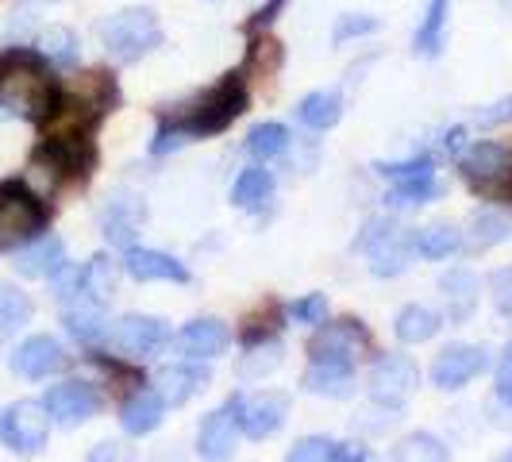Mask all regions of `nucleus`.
Returning a JSON list of instances; mask_svg holds the SVG:
<instances>
[{"instance_id": "f257e3e1", "label": "nucleus", "mask_w": 512, "mask_h": 462, "mask_svg": "<svg viewBox=\"0 0 512 462\" xmlns=\"http://www.w3.org/2000/svg\"><path fill=\"white\" fill-rule=\"evenodd\" d=\"M43 62H47L43 54L31 51H8L0 58V97L8 112L27 116V120H51L62 93Z\"/></svg>"}, {"instance_id": "f03ea898", "label": "nucleus", "mask_w": 512, "mask_h": 462, "mask_svg": "<svg viewBox=\"0 0 512 462\" xmlns=\"http://www.w3.org/2000/svg\"><path fill=\"white\" fill-rule=\"evenodd\" d=\"M247 108V89L243 77L228 74L216 89H208L201 101L193 104L185 116H178L170 128H178L185 139H201V135H220L235 124V116H243Z\"/></svg>"}, {"instance_id": "7ed1b4c3", "label": "nucleus", "mask_w": 512, "mask_h": 462, "mask_svg": "<svg viewBox=\"0 0 512 462\" xmlns=\"http://www.w3.org/2000/svg\"><path fill=\"white\" fill-rule=\"evenodd\" d=\"M47 220L51 212L35 189H27L24 181L0 185V251H16L31 239H39Z\"/></svg>"}, {"instance_id": "20e7f679", "label": "nucleus", "mask_w": 512, "mask_h": 462, "mask_svg": "<svg viewBox=\"0 0 512 462\" xmlns=\"http://www.w3.org/2000/svg\"><path fill=\"white\" fill-rule=\"evenodd\" d=\"M97 31H101L104 51L112 54L116 62H135V58H143V54L162 43V27H158L154 12H147V8H124V12L108 16Z\"/></svg>"}, {"instance_id": "39448f33", "label": "nucleus", "mask_w": 512, "mask_h": 462, "mask_svg": "<svg viewBox=\"0 0 512 462\" xmlns=\"http://www.w3.org/2000/svg\"><path fill=\"white\" fill-rule=\"evenodd\" d=\"M355 251L370 255V274L374 278H397V274L409 270L412 235L405 228H397L389 216H374V220H366L362 235L355 239Z\"/></svg>"}, {"instance_id": "423d86ee", "label": "nucleus", "mask_w": 512, "mask_h": 462, "mask_svg": "<svg viewBox=\"0 0 512 462\" xmlns=\"http://www.w3.org/2000/svg\"><path fill=\"white\" fill-rule=\"evenodd\" d=\"M370 397H374V405H382V409H405L412 397H416V389H420V366L409 359V355H382V359L374 362V370H370Z\"/></svg>"}, {"instance_id": "0eeeda50", "label": "nucleus", "mask_w": 512, "mask_h": 462, "mask_svg": "<svg viewBox=\"0 0 512 462\" xmlns=\"http://www.w3.org/2000/svg\"><path fill=\"white\" fill-rule=\"evenodd\" d=\"M51 436V412L43 401H16L0 416V439L16 455H39Z\"/></svg>"}, {"instance_id": "6e6552de", "label": "nucleus", "mask_w": 512, "mask_h": 462, "mask_svg": "<svg viewBox=\"0 0 512 462\" xmlns=\"http://www.w3.org/2000/svg\"><path fill=\"white\" fill-rule=\"evenodd\" d=\"M228 401L235 409V420H239V432L247 439H255V443L278 436L285 416H289V393H278V389H266V393H255V397L231 393Z\"/></svg>"}, {"instance_id": "1a4fd4ad", "label": "nucleus", "mask_w": 512, "mask_h": 462, "mask_svg": "<svg viewBox=\"0 0 512 462\" xmlns=\"http://www.w3.org/2000/svg\"><path fill=\"white\" fill-rule=\"evenodd\" d=\"M120 355H128V359H151L158 355L166 343H170V324L166 320H158V316H143V312H128V316H120L108 335H104Z\"/></svg>"}, {"instance_id": "9d476101", "label": "nucleus", "mask_w": 512, "mask_h": 462, "mask_svg": "<svg viewBox=\"0 0 512 462\" xmlns=\"http://www.w3.org/2000/svg\"><path fill=\"white\" fill-rule=\"evenodd\" d=\"M359 351H374V339L351 316L335 320V324H320V332L312 335V343H308L312 362H351L355 366Z\"/></svg>"}, {"instance_id": "9b49d317", "label": "nucleus", "mask_w": 512, "mask_h": 462, "mask_svg": "<svg viewBox=\"0 0 512 462\" xmlns=\"http://www.w3.org/2000/svg\"><path fill=\"white\" fill-rule=\"evenodd\" d=\"M489 366V351L478 343H451L443 347L432 362V382L443 393H455L462 385H470Z\"/></svg>"}, {"instance_id": "f8f14e48", "label": "nucleus", "mask_w": 512, "mask_h": 462, "mask_svg": "<svg viewBox=\"0 0 512 462\" xmlns=\"http://www.w3.org/2000/svg\"><path fill=\"white\" fill-rule=\"evenodd\" d=\"M43 405H47L54 424L77 428V424H85V420H93V416L101 412L104 397H101V389L89 382H62V385H51V389H47Z\"/></svg>"}, {"instance_id": "ddd939ff", "label": "nucleus", "mask_w": 512, "mask_h": 462, "mask_svg": "<svg viewBox=\"0 0 512 462\" xmlns=\"http://www.w3.org/2000/svg\"><path fill=\"white\" fill-rule=\"evenodd\" d=\"M66 366H70V355L54 335H31L12 351V370L27 382H43L51 374H62Z\"/></svg>"}, {"instance_id": "4468645a", "label": "nucleus", "mask_w": 512, "mask_h": 462, "mask_svg": "<svg viewBox=\"0 0 512 462\" xmlns=\"http://www.w3.org/2000/svg\"><path fill=\"white\" fill-rule=\"evenodd\" d=\"M143 220H147V205H143L139 197H131V193H112L101 212L104 239H108L112 247H124V251H128V247H135V231H139Z\"/></svg>"}, {"instance_id": "2eb2a0df", "label": "nucleus", "mask_w": 512, "mask_h": 462, "mask_svg": "<svg viewBox=\"0 0 512 462\" xmlns=\"http://www.w3.org/2000/svg\"><path fill=\"white\" fill-rule=\"evenodd\" d=\"M208 382H212V370L201 359H193V362L162 366L158 378H154V389L162 393L166 405H185L189 397H197L201 389H208Z\"/></svg>"}, {"instance_id": "dca6fc26", "label": "nucleus", "mask_w": 512, "mask_h": 462, "mask_svg": "<svg viewBox=\"0 0 512 462\" xmlns=\"http://www.w3.org/2000/svg\"><path fill=\"white\" fill-rule=\"evenodd\" d=\"M235 428H239V420H235L231 401L224 409L208 412L201 420V432H197V455L205 462H231V455H235Z\"/></svg>"}, {"instance_id": "f3484780", "label": "nucleus", "mask_w": 512, "mask_h": 462, "mask_svg": "<svg viewBox=\"0 0 512 462\" xmlns=\"http://www.w3.org/2000/svg\"><path fill=\"white\" fill-rule=\"evenodd\" d=\"M62 324H66V332L74 335L81 347H97L108 335L104 305L93 301V297H85V293H74L70 301H62Z\"/></svg>"}, {"instance_id": "a211bd4d", "label": "nucleus", "mask_w": 512, "mask_h": 462, "mask_svg": "<svg viewBox=\"0 0 512 462\" xmlns=\"http://www.w3.org/2000/svg\"><path fill=\"white\" fill-rule=\"evenodd\" d=\"M178 343L189 359H216L231 347V328L216 316H197L178 332Z\"/></svg>"}, {"instance_id": "6ab92c4d", "label": "nucleus", "mask_w": 512, "mask_h": 462, "mask_svg": "<svg viewBox=\"0 0 512 462\" xmlns=\"http://www.w3.org/2000/svg\"><path fill=\"white\" fill-rule=\"evenodd\" d=\"M124 270H128L135 282H174V285L189 282V270L181 266L178 258L166 255V251H151V247H128Z\"/></svg>"}, {"instance_id": "aec40b11", "label": "nucleus", "mask_w": 512, "mask_h": 462, "mask_svg": "<svg viewBox=\"0 0 512 462\" xmlns=\"http://www.w3.org/2000/svg\"><path fill=\"white\" fill-rule=\"evenodd\" d=\"M66 266V247H62V239L58 235H39V239H31L20 247V255H16V274L20 278H54L58 270Z\"/></svg>"}, {"instance_id": "412c9836", "label": "nucleus", "mask_w": 512, "mask_h": 462, "mask_svg": "<svg viewBox=\"0 0 512 462\" xmlns=\"http://www.w3.org/2000/svg\"><path fill=\"white\" fill-rule=\"evenodd\" d=\"M462 174L474 185H493L497 178H505L512 170V151L501 143H474L466 147V154L459 158Z\"/></svg>"}, {"instance_id": "4be33fe9", "label": "nucleus", "mask_w": 512, "mask_h": 462, "mask_svg": "<svg viewBox=\"0 0 512 462\" xmlns=\"http://www.w3.org/2000/svg\"><path fill=\"white\" fill-rule=\"evenodd\" d=\"M305 389L312 397L343 401V397L355 393V366L351 362H308Z\"/></svg>"}, {"instance_id": "5701e85b", "label": "nucleus", "mask_w": 512, "mask_h": 462, "mask_svg": "<svg viewBox=\"0 0 512 462\" xmlns=\"http://www.w3.org/2000/svg\"><path fill=\"white\" fill-rule=\"evenodd\" d=\"M166 416V401L158 389H135L128 401L120 405V424L128 436H151Z\"/></svg>"}, {"instance_id": "b1692460", "label": "nucleus", "mask_w": 512, "mask_h": 462, "mask_svg": "<svg viewBox=\"0 0 512 462\" xmlns=\"http://www.w3.org/2000/svg\"><path fill=\"white\" fill-rule=\"evenodd\" d=\"M439 289H443V301H447V316L451 324H466L478 308V297H482V282L470 274V270H447L439 278Z\"/></svg>"}, {"instance_id": "393cba45", "label": "nucleus", "mask_w": 512, "mask_h": 462, "mask_svg": "<svg viewBox=\"0 0 512 462\" xmlns=\"http://www.w3.org/2000/svg\"><path fill=\"white\" fill-rule=\"evenodd\" d=\"M509 235L512 228L505 216H497V212H474L470 216V228L462 231V251L466 255H486L489 247L505 243Z\"/></svg>"}, {"instance_id": "a878e982", "label": "nucleus", "mask_w": 512, "mask_h": 462, "mask_svg": "<svg viewBox=\"0 0 512 462\" xmlns=\"http://www.w3.org/2000/svg\"><path fill=\"white\" fill-rule=\"evenodd\" d=\"M447 16H451V0H428L420 27H416V54L424 58H436L443 51V35H447Z\"/></svg>"}, {"instance_id": "bb28decb", "label": "nucleus", "mask_w": 512, "mask_h": 462, "mask_svg": "<svg viewBox=\"0 0 512 462\" xmlns=\"http://www.w3.org/2000/svg\"><path fill=\"white\" fill-rule=\"evenodd\" d=\"M35 316V305L20 285L0 282V339H12L16 332H24Z\"/></svg>"}, {"instance_id": "cd10ccee", "label": "nucleus", "mask_w": 512, "mask_h": 462, "mask_svg": "<svg viewBox=\"0 0 512 462\" xmlns=\"http://www.w3.org/2000/svg\"><path fill=\"white\" fill-rule=\"evenodd\" d=\"M455 251H462V231L451 228V224H432V228L412 235V255L428 258V262L451 258Z\"/></svg>"}, {"instance_id": "c85d7f7f", "label": "nucleus", "mask_w": 512, "mask_h": 462, "mask_svg": "<svg viewBox=\"0 0 512 462\" xmlns=\"http://www.w3.org/2000/svg\"><path fill=\"white\" fill-rule=\"evenodd\" d=\"M116 282H120L116 262H112L108 255H97L81 266V289H77V293H85V297H93V301L108 305L112 293H116Z\"/></svg>"}, {"instance_id": "c756f323", "label": "nucleus", "mask_w": 512, "mask_h": 462, "mask_svg": "<svg viewBox=\"0 0 512 462\" xmlns=\"http://www.w3.org/2000/svg\"><path fill=\"white\" fill-rule=\"evenodd\" d=\"M439 328L443 324L428 305H405L397 312V324H393L401 343H428V339H436Z\"/></svg>"}, {"instance_id": "7c9ffc66", "label": "nucleus", "mask_w": 512, "mask_h": 462, "mask_svg": "<svg viewBox=\"0 0 512 462\" xmlns=\"http://www.w3.org/2000/svg\"><path fill=\"white\" fill-rule=\"evenodd\" d=\"M270 193H274V178H270V170H262V166L243 170V174L235 178V185H231V201L239 208H251V212L266 208Z\"/></svg>"}, {"instance_id": "2f4dec72", "label": "nucleus", "mask_w": 512, "mask_h": 462, "mask_svg": "<svg viewBox=\"0 0 512 462\" xmlns=\"http://www.w3.org/2000/svg\"><path fill=\"white\" fill-rule=\"evenodd\" d=\"M389 462H451V451L432 432H412L393 447Z\"/></svg>"}, {"instance_id": "473e14b6", "label": "nucleus", "mask_w": 512, "mask_h": 462, "mask_svg": "<svg viewBox=\"0 0 512 462\" xmlns=\"http://www.w3.org/2000/svg\"><path fill=\"white\" fill-rule=\"evenodd\" d=\"M297 116H301V124L312 131H328L339 124V116H343V101H339V93H308L305 101L297 104Z\"/></svg>"}, {"instance_id": "72a5a7b5", "label": "nucleus", "mask_w": 512, "mask_h": 462, "mask_svg": "<svg viewBox=\"0 0 512 462\" xmlns=\"http://www.w3.org/2000/svg\"><path fill=\"white\" fill-rule=\"evenodd\" d=\"M443 197V181L436 174H424V178H405V181H393L389 189V205L397 208H412V205H428V201H439Z\"/></svg>"}, {"instance_id": "f704fd0d", "label": "nucleus", "mask_w": 512, "mask_h": 462, "mask_svg": "<svg viewBox=\"0 0 512 462\" xmlns=\"http://www.w3.org/2000/svg\"><path fill=\"white\" fill-rule=\"evenodd\" d=\"M282 339L274 335V339H266V343H255V347H247V355L239 359V378H247V382H255V378H266V374H274L278 366H282Z\"/></svg>"}, {"instance_id": "c9c22d12", "label": "nucleus", "mask_w": 512, "mask_h": 462, "mask_svg": "<svg viewBox=\"0 0 512 462\" xmlns=\"http://www.w3.org/2000/svg\"><path fill=\"white\" fill-rule=\"evenodd\" d=\"M39 54L54 62V66H77V58H81V43H77V35L70 27H47L43 35H39Z\"/></svg>"}, {"instance_id": "e433bc0d", "label": "nucleus", "mask_w": 512, "mask_h": 462, "mask_svg": "<svg viewBox=\"0 0 512 462\" xmlns=\"http://www.w3.org/2000/svg\"><path fill=\"white\" fill-rule=\"evenodd\" d=\"M289 128L285 124H255L251 135H247V151L262 158V162H274V158H282L289 151Z\"/></svg>"}, {"instance_id": "4c0bfd02", "label": "nucleus", "mask_w": 512, "mask_h": 462, "mask_svg": "<svg viewBox=\"0 0 512 462\" xmlns=\"http://www.w3.org/2000/svg\"><path fill=\"white\" fill-rule=\"evenodd\" d=\"M378 174L389 181L424 178V174H436V158L432 154H416V158H405V162H378Z\"/></svg>"}, {"instance_id": "58836bf2", "label": "nucleus", "mask_w": 512, "mask_h": 462, "mask_svg": "<svg viewBox=\"0 0 512 462\" xmlns=\"http://www.w3.org/2000/svg\"><path fill=\"white\" fill-rule=\"evenodd\" d=\"M285 316H289V320H297V324H312V328H320V324L328 320V297H324V293H305L301 301H293V305L285 308Z\"/></svg>"}, {"instance_id": "ea45409f", "label": "nucleus", "mask_w": 512, "mask_h": 462, "mask_svg": "<svg viewBox=\"0 0 512 462\" xmlns=\"http://www.w3.org/2000/svg\"><path fill=\"white\" fill-rule=\"evenodd\" d=\"M332 439L328 436H305L301 443H293V451L285 455V462H328L332 459Z\"/></svg>"}, {"instance_id": "a19ab883", "label": "nucleus", "mask_w": 512, "mask_h": 462, "mask_svg": "<svg viewBox=\"0 0 512 462\" xmlns=\"http://www.w3.org/2000/svg\"><path fill=\"white\" fill-rule=\"evenodd\" d=\"M370 31H378L374 16H339L332 39L335 43H347V39H359V35H370Z\"/></svg>"}, {"instance_id": "79ce46f5", "label": "nucleus", "mask_w": 512, "mask_h": 462, "mask_svg": "<svg viewBox=\"0 0 512 462\" xmlns=\"http://www.w3.org/2000/svg\"><path fill=\"white\" fill-rule=\"evenodd\" d=\"M497 401L512 409V339L501 351V362H497Z\"/></svg>"}, {"instance_id": "37998d69", "label": "nucleus", "mask_w": 512, "mask_h": 462, "mask_svg": "<svg viewBox=\"0 0 512 462\" xmlns=\"http://www.w3.org/2000/svg\"><path fill=\"white\" fill-rule=\"evenodd\" d=\"M489 285H493V301H497V308H501L505 316H512V266L497 270V274L489 278Z\"/></svg>"}, {"instance_id": "c03bdc74", "label": "nucleus", "mask_w": 512, "mask_h": 462, "mask_svg": "<svg viewBox=\"0 0 512 462\" xmlns=\"http://www.w3.org/2000/svg\"><path fill=\"white\" fill-rule=\"evenodd\" d=\"M328 462H378V459H374V451L362 447V443H335Z\"/></svg>"}, {"instance_id": "a18cd8bd", "label": "nucleus", "mask_w": 512, "mask_h": 462, "mask_svg": "<svg viewBox=\"0 0 512 462\" xmlns=\"http://www.w3.org/2000/svg\"><path fill=\"white\" fill-rule=\"evenodd\" d=\"M505 120H512V97H501L497 104H489V108H482V112H478V124H482V128L505 124Z\"/></svg>"}, {"instance_id": "49530a36", "label": "nucleus", "mask_w": 512, "mask_h": 462, "mask_svg": "<svg viewBox=\"0 0 512 462\" xmlns=\"http://www.w3.org/2000/svg\"><path fill=\"white\" fill-rule=\"evenodd\" d=\"M89 462H131V451L124 443H101V447L89 455Z\"/></svg>"}, {"instance_id": "de8ad7c7", "label": "nucleus", "mask_w": 512, "mask_h": 462, "mask_svg": "<svg viewBox=\"0 0 512 462\" xmlns=\"http://www.w3.org/2000/svg\"><path fill=\"white\" fill-rule=\"evenodd\" d=\"M285 8V0H266L262 8L255 12V20H251V31H258V27H270L274 20H278V12Z\"/></svg>"}, {"instance_id": "09e8293b", "label": "nucleus", "mask_w": 512, "mask_h": 462, "mask_svg": "<svg viewBox=\"0 0 512 462\" xmlns=\"http://www.w3.org/2000/svg\"><path fill=\"white\" fill-rule=\"evenodd\" d=\"M443 151L451 154V158H462L466 154V128H451L443 135Z\"/></svg>"}, {"instance_id": "8fccbe9b", "label": "nucleus", "mask_w": 512, "mask_h": 462, "mask_svg": "<svg viewBox=\"0 0 512 462\" xmlns=\"http://www.w3.org/2000/svg\"><path fill=\"white\" fill-rule=\"evenodd\" d=\"M27 27H31V16H27V12H20V16L12 20V35H27Z\"/></svg>"}, {"instance_id": "3c124183", "label": "nucleus", "mask_w": 512, "mask_h": 462, "mask_svg": "<svg viewBox=\"0 0 512 462\" xmlns=\"http://www.w3.org/2000/svg\"><path fill=\"white\" fill-rule=\"evenodd\" d=\"M505 201L512 205V170H509V185H505Z\"/></svg>"}, {"instance_id": "603ef678", "label": "nucleus", "mask_w": 512, "mask_h": 462, "mask_svg": "<svg viewBox=\"0 0 512 462\" xmlns=\"http://www.w3.org/2000/svg\"><path fill=\"white\" fill-rule=\"evenodd\" d=\"M4 120H8V108H4V104H0V124H4Z\"/></svg>"}, {"instance_id": "864d4df0", "label": "nucleus", "mask_w": 512, "mask_h": 462, "mask_svg": "<svg viewBox=\"0 0 512 462\" xmlns=\"http://www.w3.org/2000/svg\"><path fill=\"white\" fill-rule=\"evenodd\" d=\"M501 462H512V447L505 451V455H501Z\"/></svg>"}, {"instance_id": "5fc2aeb1", "label": "nucleus", "mask_w": 512, "mask_h": 462, "mask_svg": "<svg viewBox=\"0 0 512 462\" xmlns=\"http://www.w3.org/2000/svg\"><path fill=\"white\" fill-rule=\"evenodd\" d=\"M35 4H54V0H35Z\"/></svg>"}]
</instances>
